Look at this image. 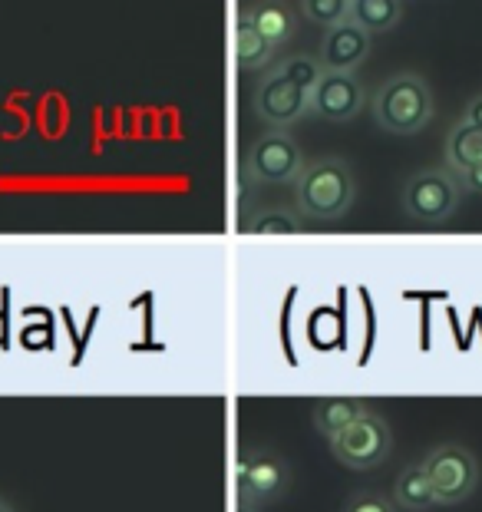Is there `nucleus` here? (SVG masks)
Listing matches in <instances>:
<instances>
[{"instance_id": "1", "label": "nucleus", "mask_w": 482, "mask_h": 512, "mask_svg": "<svg viewBox=\"0 0 482 512\" xmlns=\"http://www.w3.org/2000/svg\"><path fill=\"white\" fill-rule=\"evenodd\" d=\"M357 199L354 172L344 159H317L294 179V205L308 222H337Z\"/></svg>"}, {"instance_id": "2", "label": "nucleus", "mask_w": 482, "mask_h": 512, "mask_svg": "<svg viewBox=\"0 0 482 512\" xmlns=\"http://www.w3.org/2000/svg\"><path fill=\"white\" fill-rule=\"evenodd\" d=\"M433 119V93L416 73H397L374 93V123L393 136H413Z\"/></svg>"}, {"instance_id": "3", "label": "nucleus", "mask_w": 482, "mask_h": 512, "mask_svg": "<svg viewBox=\"0 0 482 512\" xmlns=\"http://www.w3.org/2000/svg\"><path fill=\"white\" fill-rule=\"evenodd\" d=\"M420 463L426 476H430L436 506H463L479 489V479H482L479 460L463 443H456V440L436 443L433 450H426Z\"/></svg>"}, {"instance_id": "4", "label": "nucleus", "mask_w": 482, "mask_h": 512, "mask_svg": "<svg viewBox=\"0 0 482 512\" xmlns=\"http://www.w3.org/2000/svg\"><path fill=\"white\" fill-rule=\"evenodd\" d=\"M459 199H463V189H459L456 176L446 166L413 172L400 195L407 219H413L416 225H430V228L453 219L459 209Z\"/></svg>"}, {"instance_id": "5", "label": "nucleus", "mask_w": 482, "mask_h": 512, "mask_svg": "<svg viewBox=\"0 0 482 512\" xmlns=\"http://www.w3.org/2000/svg\"><path fill=\"white\" fill-rule=\"evenodd\" d=\"M327 443H331V453L337 463H344L347 470L367 473L390 456L393 430H390V423L383 420V413L367 407L354 423H347V427Z\"/></svg>"}, {"instance_id": "6", "label": "nucleus", "mask_w": 482, "mask_h": 512, "mask_svg": "<svg viewBox=\"0 0 482 512\" xmlns=\"http://www.w3.org/2000/svg\"><path fill=\"white\" fill-rule=\"evenodd\" d=\"M235 489L241 503L251 506H271L284 496V489L291 483V470L288 463L281 460L278 453L261 450V446H248V450H238L235 456Z\"/></svg>"}, {"instance_id": "7", "label": "nucleus", "mask_w": 482, "mask_h": 512, "mask_svg": "<svg viewBox=\"0 0 482 512\" xmlns=\"http://www.w3.org/2000/svg\"><path fill=\"white\" fill-rule=\"evenodd\" d=\"M304 169V156L298 143L284 133V129H271V133L258 136L245 156V182L248 185H284L294 182Z\"/></svg>"}, {"instance_id": "8", "label": "nucleus", "mask_w": 482, "mask_h": 512, "mask_svg": "<svg viewBox=\"0 0 482 512\" xmlns=\"http://www.w3.org/2000/svg\"><path fill=\"white\" fill-rule=\"evenodd\" d=\"M308 96H311L308 90H301V86L294 80H288L278 67H271L265 80L258 83L251 106H255V116L265 126L288 129L308 113Z\"/></svg>"}, {"instance_id": "9", "label": "nucleus", "mask_w": 482, "mask_h": 512, "mask_svg": "<svg viewBox=\"0 0 482 512\" xmlns=\"http://www.w3.org/2000/svg\"><path fill=\"white\" fill-rule=\"evenodd\" d=\"M367 103L364 83L357 80V73H321V80L314 83L308 96V110L331 123H350Z\"/></svg>"}, {"instance_id": "10", "label": "nucleus", "mask_w": 482, "mask_h": 512, "mask_svg": "<svg viewBox=\"0 0 482 512\" xmlns=\"http://www.w3.org/2000/svg\"><path fill=\"white\" fill-rule=\"evenodd\" d=\"M370 37L364 27H357L354 20H344L327 30L324 47H321V67L327 73H354L360 63L370 57Z\"/></svg>"}, {"instance_id": "11", "label": "nucleus", "mask_w": 482, "mask_h": 512, "mask_svg": "<svg viewBox=\"0 0 482 512\" xmlns=\"http://www.w3.org/2000/svg\"><path fill=\"white\" fill-rule=\"evenodd\" d=\"M390 499L403 512H430V509H436V496H433L430 476H426L420 460L403 466L400 476H397V483H393Z\"/></svg>"}, {"instance_id": "12", "label": "nucleus", "mask_w": 482, "mask_h": 512, "mask_svg": "<svg viewBox=\"0 0 482 512\" xmlns=\"http://www.w3.org/2000/svg\"><path fill=\"white\" fill-rule=\"evenodd\" d=\"M271 43L251 27V20L245 10L235 14V27H232V53H235V67L238 70H261L271 60Z\"/></svg>"}, {"instance_id": "13", "label": "nucleus", "mask_w": 482, "mask_h": 512, "mask_svg": "<svg viewBox=\"0 0 482 512\" xmlns=\"http://www.w3.org/2000/svg\"><path fill=\"white\" fill-rule=\"evenodd\" d=\"M245 14L251 20V27H255L271 47H281L294 30V14L284 0H255L251 7H245Z\"/></svg>"}, {"instance_id": "14", "label": "nucleus", "mask_w": 482, "mask_h": 512, "mask_svg": "<svg viewBox=\"0 0 482 512\" xmlns=\"http://www.w3.org/2000/svg\"><path fill=\"white\" fill-rule=\"evenodd\" d=\"M446 169L449 172H466L473 166H482V129L473 123H456L446 136Z\"/></svg>"}, {"instance_id": "15", "label": "nucleus", "mask_w": 482, "mask_h": 512, "mask_svg": "<svg viewBox=\"0 0 482 512\" xmlns=\"http://www.w3.org/2000/svg\"><path fill=\"white\" fill-rule=\"evenodd\" d=\"M364 410H367V403L360 397H327L314 407V430L321 433L324 440H331L347 423H354Z\"/></svg>"}, {"instance_id": "16", "label": "nucleus", "mask_w": 482, "mask_h": 512, "mask_svg": "<svg viewBox=\"0 0 482 512\" xmlns=\"http://www.w3.org/2000/svg\"><path fill=\"white\" fill-rule=\"evenodd\" d=\"M400 14V0H350V20L367 34H383V30L397 27Z\"/></svg>"}, {"instance_id": "17", "label": "nucleus", "mask_w": 482, "mask_h": 512, "mask_svg": "<svg viewBox=\"0 0 482 512\" xmlns=\"http://www.w3.org/2000/svg\"><path fill=\"white\" fill-rule=\"evenodd\" d=\"M301 232L298 215L288 209H261L255 215H248L245 235H294Z\"/></svg>"}, {"instance_id": "18", "label": "nucleus", "mask_w": 482, "mask_h": 512, "mask_svg": "<svg viewBox=\"0 0 482 512\" xmlns=\"http://www.w3.org/2000/svg\"><path fill=\"white\" fill-rule=\"evenodd\" d=\"M301 10L311 24H321L327 30L350 20V0H301Z\"/></svg>"}, {"instance_id": "19", "label": "nucleus", "mask_w": 482, "mask_h": 512, "mask_svg": "<svg viewBox=\"0 0 482 512\" xmlns=\"http://www.w3.org/2000/svg\"><path fill=\"white\" fill-rule=\"evenodd\" d=\"M278 70L288 76V80H294L301 86V90H314V83L321 80V73H324V67H321V60H314V57H308V53H298V57H288L284 63H278Z\"/></svg>"}, {"instance_id": "20", "label": "nucleus", "mask_w": 482, "mask_h": 512, "mask_svg": "<svg viewBox=\"0 0 482 512\" xmlns=\"http://www.w3.org/2000/svg\"><path fill=\"white\" fill-rule=\"evenodd\" d=\"M341 512H400V509L387 493H380V489H357Z\"/></svg>"}, {"instance_id": "21", "label": "nucleus", "mask_w": 482, "mask_h": 512, "mask_svg": "<svg viewBox=\"0 0 482 512\" xmlns=\"http://www.w3.org/2000/svg\"><path fill=\"white\" fill-rule=\"evenodd\" d=\"M456 182H459V189L469 192V195H482V166H473V169H466V172H453Z\"/></svg>"}, {"instance_id": "22", "label": "nucleus", "mask_w": 482, "mask_h": 512, "mask_svg": "<svg viewBox=\"0 0 482 512\" xmlns=\"http://www.w3.org/2000/svg\"><path fill=\"white\" fill-rule=\"evenodd\" d=\"M463 119H466V123H473V126H479V129H482V96H476V100L466 106Z\"/></svg>"}, {"instance_id": "23", "label": "nucleus", "mask_w": 482, "mask_h": 512, "mask_svg": "<svg viewBox=\"0 0 482 512\" xmlns=\"http://www.w3.org/2000/svg\"><path fill=\"white\" fill-rule=\"evenodd\" d=\"M235 512H261L258 506H251V503H241V499H238V503H235Z\"/></svg>"}, {"instance_id": "24", "label": "nucleus", "mask_w": 482, "mask_h": 512, "mask_svg": "<svg viewBox=\"0 0 482 512\" xmlns=\"http://www.w3.org/2000/svg\"><path fill=\"white\" fill-rule=\"evenodd\" d=\"M0 512H17V509H14V503H10V499L0 496Z\"/></svg>"}]
</instances>
